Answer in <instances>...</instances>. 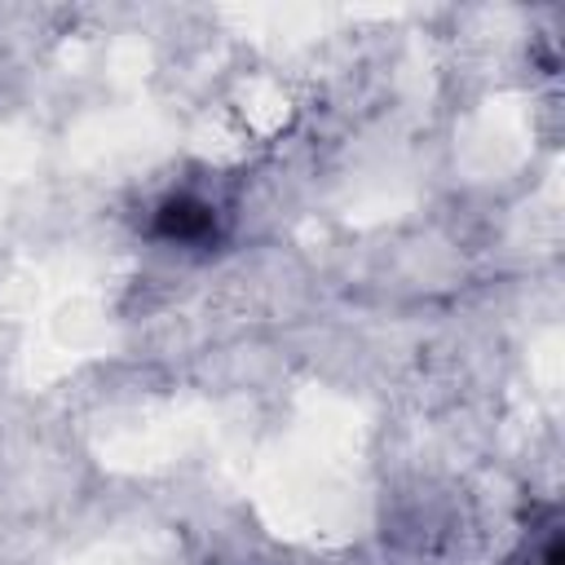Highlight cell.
Returning a JSON list of instances; mask_svg holds the SVG:
<instances>
[{"mask_svg": "<svg viewBox=\"0 0 565 565\" xmlns=\"http://www.w3.org/2000/svg\"><path fill=\"white\" fill-rule=\"evenodd\" d=\"M154 234L181 247H203L207 238H216V207L194 194H172L154 207Z\"/></svg>", "mask_w": 565, "mask_h": 565, "instance_id": "1", "label": "cell"}]
</instances>
